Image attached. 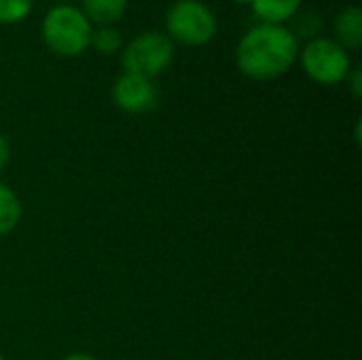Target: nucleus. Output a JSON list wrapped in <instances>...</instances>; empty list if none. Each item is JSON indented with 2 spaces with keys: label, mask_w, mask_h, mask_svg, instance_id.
<instances>
[{
  "label": "nucleus",
  "mask_w": 362,
  "mask_h": 360,
  "mask_svg": "<svg viewBox=\"0 0 362 360\" xmlns=\"http://www.w3.org/2000/svg\"><path fill=\"white\" fill-rule=\"evenodd\" d=\"M299 47L291 25L257 21L235 45V66L250 81H276L297 64Z\"/></svg>",
  "instance_id": "nucleus-1"
},
{
  "label": "nucleus",
  "mask_w": 362,
  "mask_h": 360,
  "mask_svg": "<svg viewBox=\"0 0 362 360\" xmlns=\"http://www.w3.org/2000/svg\"><path fill=\"white\" fill-rule=\"evenodd\" d=\"M93 23L74 2L51 4L40 21V38L59 57H78L91 47Z\"/></svg>",
  "instance_id": "nucleus-2"
},
{
  "label": "nucleus",
  "mask_w": 362,
  "mask_h": 360,
  "mask_svg": "<svg viewBox=\"0 0 362 360\" xmlns=\"http://www.w3.org/2000/svg\"><path fill=\"white\" fill-rule=\"evenodd\" d=\"M165 34L176 47L199 49L218 34V17L204 0H174L165 11Z\"/></svg>",
  "instance_id": "nucleus-3"
},
{
  "label": "nucleus",
  "mask_w": 362,
  "mask_h": 360,
  "mask_svg": "<svg viewBox=\"0 0 362 360\" xmlns=\"http://www.w3.org/2000/svg\"><path fill=\"white\" fill-rule=\"evenodd\" d=\"M297 64L303 74L325 87H335L346 83V76L352 70V53L346 51L333 36L320 34L299 47Z\"/></svg>",
  "instance_id": "nucleus-4"
},
{
  "label": "nucleus",
  "mask_w": 362,
  "mask_h": 360,
  "mask_svg": "<svg viewBox=\"0 0 362 360\" xmlns=\"http://www.w3.org/2000/svg\"><path fill=\"white\" fill-rule=\"evenodd\" d=\"M176 57V45L168 38L165 32L146 30L127 40L121 49L123 72L138 74L144 79H157L163 74Z\"/></svg>",
  "instance_id": "nucleus-5"
},
{
  "label": "nucleus",
  "mask_w": 362,
  "mask_h": 360,
  "mask_svg": "<svg viewBox=\"0 0 362 360\" xmlns=\"http://www.w3.org/2000/svg\"><path fill=\"white\" fill-rule=\"evenodd\" d=\"M112 102L119 110L127 115H144L151 112L159 104V91L151 79L121 72L110 89Z\"/></svg>",
  "instance_id": "nucleus-6"
},
{
  "label": "nucleus",
  "mask_w": 362,
  "mask_h": 360,
  "mask_svg": "<svg viewBox=\"0 0 362 360\" xmlns=\"http://www.w3.org/2000/svg\"><path fill=\"white\" fill-rule=\"evenodd\" d=\"M333 38L346 51H358L362 45V8L358 4H346L333 19Z\"/></svg>",
  "instance_id": "nucleus-7"
},
{
  "label": "nucleus",
  "mask_w": 362,
  "mask_h": 360,
  "mask_svg": "<svg viewBox=\"0 0 362 360\" xmlns=\"http://www.w3.org/2000/svg\"><path fill=\"white\" fill-rule=\"evenodd\" d=\"M250 8L261 23L288 25L303 8V0H252Z\"/></svg>",
  "instance_id": "nucleus-8"
},
{
  "label": "nucleus",
  "mask_w": 362,
  "mask_h": 360,
  "mask_svg": "<svg viewBox=\"0 0 362 360\" xmlns=\"http://www.w3.org/2000/svg\"><path fill=\"white\" fill-rule=\"evenodd\" d=\"M78 6L93 25H115L125 15L129 0H81Z\"/></svg>",
  "instance_id": "nucleus-9"
},
{
  "label": "nucleus",
  "mask_w": 362,
  "mask_h": 360,
  "mask_svg": "<svg viewBox=\"0 0 362 360\" xmlns=\"http://www.w3.org/2000/svg\"><path fill=\"white\" fill-rule=\"evenodd\" d=\"M21 219V204L15 191L0 182V236L11 233Z\"/></svg>",
  "instance_id": "nucleus-10"
},
{
  "label": "nucleus",
  "mask_w": 362,
  "mask_h": 360,
  "mask_svg": "<svg viewBox=\"0 0 362 360\" xmlns=\"http://www.w3.org/2000/svg\"><path fill=\"white\" fill-rule=\"evenodd\" d=\"M123 36L115 25H93L91 34V49L100 55H115L123 49Z\"/></svg>",
  "instance_id": "nucleus-11"
},
{
  "label": "nucleus",
  "mask_w": 362,
  "mask_h": 360,
  "mask_svg": "<svg viewBox=\"0 0 362 360\" xmlns=\"http://www.w3.org/2000/svg\"><path fill=\"white\" fill-rule=\"evenodd\" d=\"M291 23H293L291 30L295 32L299 40L301 38L310 40L314 36H320V30H322V17L316 8H301Z\"/></svg>",
  "instance_id": "nucleus-12"
},
{
  "label": "nucleus",
  "mask_w": 362,
  "mask_h": 360,
  "mask_svg": "<svg viewBox=\"0 0 362 360\" xmlns=\"http://www.w3.org/2000/svg\"><path fill=\"white\" fill-rule=\"evenodd\" d=\"M36 0H0V25H15L25 21L34 11Z\"/></svg>",
  "instance_id": "nucleus-13"
},
{
  "label": "nucleus",
  "mask_w": 362,
  "mask_h": 360,
  "mask_svg": "<svg viewBox=\"0 0 362 360\" xmlns=\"http://www.w3.org/2000/svg\"><path fill=\"white\" fill-rule=\"evenodd\" d=\"M346 85H348L350 93L358 100L362 95V70L358 66H352L350 74L346 76Z\"/></svg>",
  "instance_id": "nucleus-14"
},
{
  "label": "nucleus",
  "mask_w": 362,
  "mask_h": 360,
  "mask_svg": "<svg viewBox=\"0 0 362 360\" xmlns=\"http://www.w3.org/2000/svg\"><path fill=\"white\" fill-rule=\"evenodd\" d=\"M8 159H11V144H8V138L0 134V172L6 168Z\"/></svg>",
  "instance_id": "nucleus-15"
},
{
  "label": "nucleus",
  "mask_w": 362,
  "mask_h": 360,
  "mask_svg": "<svg viewBox=\"0 0 362 360\" xmlns=\"http://www.w3.org/2000/svg\"><path fill=\"white\" fill-rule=\"evenodd\" d=\"M62 360H98V359H93L91 354H85V352H72V354L64 356Z\"/></svg>",
  "instance_id": "nucleus-16"
},
{
  "label": "nucleus",
  "mask_w": 362,
  "mask_h": 360,
  "mask_svg": "<svg viewBox=\"0 0 362 360\" xmlns=\"http://www.w3.org/2000/svg\"><path fill=\"white\" fill-rule=\"evenodd\" d=\"M231 2H235V4H240V6H250L252 0H231Z\"/></svg>",
  "instance_id": "nucleus-17"
},
{
  "label": "nucleus",
  "mask_w": 362,
  "mask_h": 360,
  "mask_svg": "<svg viewBox=\"0 0 362 360\" xmlns=\"http://www.w3.org/2000/svg\"><path fill=\"white\" fill-rule=\"evenodd\" d=\"M53 2H72V0H53Z\"/></svg>",
  "instance_id": "nucleus-18"
},
{
  "label": "nucleus",
  "mask_w": 362,
  "mask_h": 360,
  "mask_svg": "<svg viewBox=\"0 0 362 360\" xmlns=\"http://www.w3.org/2000/svg\"><path fill=\"white\" fill-rule=\"evenodd\" d=\"M0 360H4V359H2V354H0Z\"/></svg>",
  "instance_id": "nucleus-19"
}]
</instances>
